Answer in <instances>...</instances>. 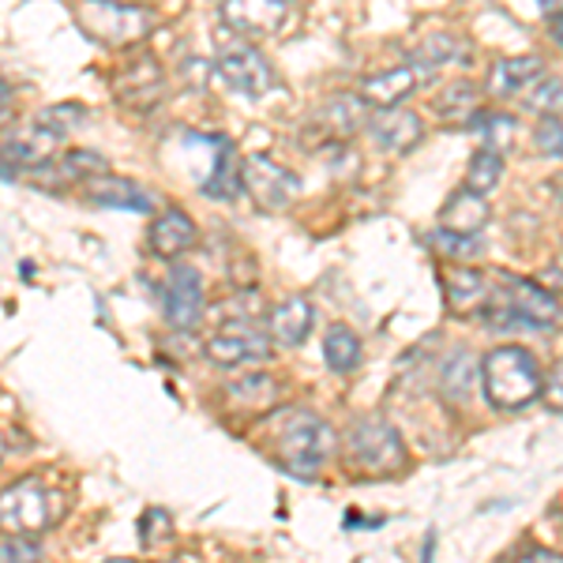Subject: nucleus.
<instances>
[{"instance_id": "1", "label": "nucleus", "mask_w": 563, "mask_h": 563, "mask_svg": "<svg viewBox=\"0 0 563 563\" xmlns=\"http://www.w3.org/2000/svg\"><path fill=\"white\" fill-rule=\"evenodd\" d=\"M481 384L496 410H526L530 402H538L544 390V376L533 361V353L522 346H499L481 361Z\"/></svg>"}, {"instance_id": "2", "label": "nucleus", "mask_w": 563, "mask_h": 563, "mask_svg": "<svg viewBox=\"0 0 563 563\" xmlns=\"http://www.w3.org/2000/svg\"><path fill=\"white\" fill-rule=\"evenodd\" d=\"M275 440H278L282 470H289L294 477H305V481L320 474L327 455H331V448H334L331 424L308 410H289L282 417V429Z\"/></svg>"}, {"instance_id": "3", "label": "nucleus", "mask_w": 563, "mask_h": 563, "mask_svg": "<svg viewBox=\"0 0 563 563\" xmlns=\"http://www.w3.org/2000/svg\"><path fill=\"white\" fill-rule=\"evenodd\" d=\"M214 68H218V79L241 98H263L267 90L278 87V76L275 68L267 65V57L252 45L244 34L238 31H218V42H214Z\"/></svg>"}, {"instance_id": "4", "label": "nucleus", "mask_w": 563, "mask_h": 563, "mask_svg": "<svg viewBox=\"0 0 563 563\" xmlns=\"http://www.w3.org/2000/svg\"><path fill=\"white\" fill-rule=\"evenodd\" d=\"M76 23L98 45H135L151 34L154 15L132 0H79Z\"/></svg>"}, {"instance_id": "5", "label": "nucleus", "mask_w": 563, "mask_h": 563, "mask_svg": "<svg viewBox=\"0 0 563 563\" xmlns=\"http://www.w3.org/2000/svg\"><path fill=\"white\" fill-rule=\"evenodd\" d=\"M485 320L493 327H556L563 323V308L533 282L504 275Z\"/></svg>"}, {"instance_id": "6", "label": "nucleus", "mask_w": 563, "mask_h": 563, "mask_svg": "<svg viewBox=\"0 0 563 563\" xmlns=\"http://www.w3.org/2000/svg\"><path fill=\"white\" fill-rule=\"evenodd\" d=\"M350 451L368 474H398L406 466V448L384 417H357L350 429Z\"/></svg>"}, {"instance_id": "7", "label": "nucleus", "mask_w": 563, "mask_h": 563, "mask_svg": "<svg viewBox=\"0 0 563 563\" xmlns=\"http://www.w3.org/2000/svg\"><path fill=\"white\" fill-rule=\"evenodd\" d=\"M0 515L4 526L15 533H38L49 530L57 519V507H53V493L38 481H20V485H8L0 496Z\"/></svg>"}, {"instance_id": "8", "label": "nucleus", "mask_w": 563, "mask_h": 563, "mask_svg": "<svg viewBox=\"0 0 563 563\" xmlns=\"http://www.w3.org/2000/svg\"><path fill=\"white\" fill-rule=\"evenodd\" d=\"M241 177H244V192L256 199L260 211H286L297 199V192H301V180L289 174V169H282L278 162L263 158V154L244 158Z\"/></svg>"}, {"instance_id": "9", "label": "nucleus", "mask_w": 563, "mask_h": 563, "mask_svg": "<svg viewBox=\"0 0 563 563\" xmlns=\"http://www.w3.org/2000/svg\"><path fill=\"white\" fill-rule=\"evenodd\" d=\"M162 308H166V323L174 331H192L203 316V278L188 263H174L162 289Z\"/></svg>"}, {"instance_id": "10", "label": "nucleus", "mask_w": 563, "mask_h": 563, "mask_svg": "<svg viewBox=\"0 0 563 563\" xmlns=\"http://www.w3.org/2000/svg\"><path fill=\"white\" fill-rule=\"evenodd\" d=\"M267 339L260 334V327H252L249 320L230 323L225 331H218L211 342H207V357L222 368H238V365H252V361H267Z\"/></svg>"}, {"instance_id": "11", "label": "nucleus", "mask_w": 563, "mask_h": 563, "mask_svg": "<svg viewBox=\"0 0 563 563\" xmlns=\"http://www.w3.org/2000/svg\"><path fill=\"white\" fill-rule=\"evenodd\" d=\"M162 90H166V71L151 53H140L113 76V95L135 109H151L162 98Z\"/></svg>"}, {"instance_id": "12", "label": "nucleus", "mask_w": 563, "mask_h": 563, "mask_svg": "<svg viewBox=\"0 0 563 563\" xmlns=\"http://www.w3.org/2000/svg\"><path fill=\"white\" fill-rule=\"evenodd\" d=\"M289 12V0H222V20L238 34H278Z\"/></svg>"}, {"instance_id": "13", "label": "nucleus", "mask_w": 563, "mask_h": 563, "mask_svg": "<svg viewBox=\"0 0 563 563\" xmlns=\"http://www.w3.org/2000/svg\"><path fill=\"white\" fill-rule=\"evenodd\" d=\"M368 135L379 143L384 151L406 154L424 140V124L413 109H376V117L368 121Z\"/></svg>"}, {"instance_id": "14", "label": "nucleus", "mask_w": 563, "mask_h": 563, "mask_svg": "<svg viewBox=\"0 0 563 563\" xmlns=\"http://www.w3.org/2000/svg\"><path fill=\"white\" fill-rule=\"evenodd\" d=\"M424 79V68L421 65H402V68H387V71H376L361 84V102L372 106V109H395L402 102L410 90L421 87Z\"/></svg>"}, {"instance_id": "15", "label": "nucleus", "mask_w": 563, "mask_h": 563, "mask_svg": "<svg viewBox=\"0 0 563 563\" xmlns=\"http://www.w3.org/2000/svg\"><path fill=\"white\" fill-rule=\"evenodd\" d=\"M147 244H151L154 256L174 260V256H180V252H188L196 244V222L180 211V207H169L166 214H158L151 222Z\"/></svg>"}, {"instance_id": "16", "label": "nucleus", "mask_w": 563, "mask_h": 563, "mask_svg": "<svg viewBox=\"0 0 563 563\" xmlns=\"http://www.w3.org/2000/svg\"><path fill=\"white\" fill-rule=\"evenodd\" d=\"M60 135L53 129H45V124L34 117L31 124H23V129L8 132L4 140V162H23V166H42V162L53 158V151H57Z\"/></svg>"}, {"instance_id": "17", "label": "nucleus", "mask_w": 563, "mask_h": 563, "mask_svg": "<svg viewBox=\"0 0 563 563\" xmlns=\"http://www.w3.org/2000/svg\"><path fill=\"white\" fill-rule=\"evenodd\" d=\"M84 188H87L90 203H98V207H113V211H135V214H147L151 211V196L143 192L135 180H129V177L102 174V177H90Z\"/></svg>"}, {"instance_id": "18", "label": "nucleus", "mask_w": 563, "mask_h": 563, "mask_svg": "<svg viewBox=\"0 0 563 563\" xmlns=\"http://www.w3.org/2000/svg\"><path fill=\"white\" fill-rule=\"evenodd\" d=\"M485 222H488V199L470 192L466 185H462L440 211V230L462 233V238H477V233L485 230Z\"/></svg>"}, {"instance_id": "19", "label": "nucleus", "mask_w": 563, "mask_h": 563, "mask_svg": "<svg viewBox=\"0 0 563 563\" xmlns=\"http://www.w3.org/2000/svg\"><path fill=\"white\" fill-rule=\"evenodd\" d=\"M541 76H544L541 57H504V60H496L493 76H488V95H496V98L526 95Z\"/></svg>"}, {"instance_id": "20", "label": "nucleus", "mask_w": 563, "mask_h": 563, "mask_svg": "<svg viewBox=\"0 0 563 563\" xmlns=\"http://www.w3.org/2000/svg\"><path fill=\"white\" fill-rule=\"evenodd\" d=\"M214 143V166H211V177H203V196L207 199H233L244 188V177H241V166L238 154H233V143L222 140V135H211Z\"/></svg>"}, {"instance_id": "21", "label": "nucleus", "mask_w": 563, "mask_h": 563, "mask_svg": "<svg viewBox=\"0 0 563 563\" xmlns=\"http://www.w3.org/2000/svg\"><path fill=\"white\" fill-rule=\"evenodd\" d=\"M308 327H312V305L305 297H286L267 320L271 342H278V346H301L308 339Z\"/></svg>"}, {"instance_id": "22", "label": "nucleus", "mask_w": 563, "mask_h": 563, "mask_svg": "<svg viewBox=\"0 0 563 563\" xmlns=\"http://www.w3.org/2000/svg\"><path fill=\"white\" fill-rule=\"evenodd\" d=\"M443 294H448V305L455 308V312H470V308H477L488 297V282L481 278L477 271L459 267L443 275Z\"/></svg>"}, {"instance_id": "23", "label": "nucleus", "mask_w": 563, "mask_h": 563, "mask_svg": "<svg viewBox=\"0 0 563 563\" xmlns=\"http://www.w3.org/2000/svg\"><path fill=\"white\" fill-rule=\"evenodd\" d=\"M323 357L334 372L346 376V372H353L361 365V339L350 331L346 323H334L331 331L323 334Z\"/></svg>"}, {"instance_id": "24", "label": "nucleus", "mask_w": 563, "mask_h": 563, "mask_svg": "<svg viewBox=\"0 0 563 563\" xmlns=\"http://www.w3.org/2000/svg\"><path fill=\"white\" fill-rule=\"evenodd\" d=\"M477 376L481 372L474 368V357H470V353H455L440 372V390L451 402H470V390H474Z\"/></svg>"}, {"instance_id": "25", "label": "nucleus", "mask_w": 563, "mask_h": 563, "mask_svg": "<svg viewBox=\"0 0 563 563\" xmlns=\"http://www.w3.org/2000/svg\"><path fill=\"white\" fill-rule=\"evenodd\" d=\"M504 177V154L496 147H481L466 166V188L477 196H488Z\"/></svg>"}, {"instance_id": "26", "label": "nucleus", "mask_w": 563, "mask_h": 563, "mask_svg": "<svg viewBox=\"0 0 563 563\" xmlns=\"http://www.w3.org/2000/svg\"><path fill=\"white\" fill-rule=\"evenodd\" d=\"M413 65H421L424 71L448 65V60H470V49L459 38H448V34H435V38H424L413 49Z\"/></svg>"}, {"instance_id": "27", "label": "nucleus", "mask_w": 563, "mask_h": 563, "mask_svg": "<svg viewBox=\"0 0 563 563\" xmlns=\"http://www.w3.org/2000/svg\"><path fill=\"white\" fill-rule=\"evenodd\" d=\"M435 113L448 117V121L470 124V117L481 113V109H477V87H474V84H466V79H459L455 87H448V90L440 95V102H435Z\"/></svg>"}, {"instance_id": "28", "label": "nucleus", "mask_w": 563, "mask_h": 563, "mask_svg": "<svg viewBox=\"0 0 563 563\" xmlns=\"http://www.w3.org/2000/svg\"><path fill=\"white\" fill-rule=\"evenodd\" d=\"M522 106L530 109V113H541L544 117H560L563 109V79H552V76H541L538 84L522 95Z\"/></svg>"}, {"instance_id": "29", "label": "nucleus", "mask_w": 563, "mask_h": 563, "mask_svg": "<svg viewBox=\"0 0 563 563\" xmlns=\"http://www.w3.org/2000/svg\"><path fill=\"white\" fill-rule=\"evenodd\" d=\"M466 129L477 132V135H485L488 147L499 151V147H507V143L515 140V129H519V124H515V117H507V113H485V109H481V113L470 117Z\"/></svg>"}, {"instance_id": "30", "label": "nucleus", "mask_w": 563, "mask_h": 563, "mask_svg": "<svg viewBox=\"0 0 563 563\" xmlns=\"http://www.w3.org/2000/svg\"><path fill=\"white\" fill-rule=\"evenodd\" d=\"M57 166H60V174H65V177H76V180H84V185H87L90 177L109 174L106 158H98L95 151H68L65 158L57 162Z\"/></svg>"}, {"instance_id": "31", "label": "nucleus", "mask_w": 563, "mask_h": 563, "mask_svg": "<svg viewBox=\"0 0 563 563\" xmlns=\"http://www.w3.org/2000/svg\"><path fill=\"white\" fill-rule=\"evenodd\" d=\"M38 121L45 124V129H53L65 140V135L76 129L79 121H84V106H76V102H60V106H49V109H42L38 113Z\"/></svg>"}, {"instance_id": "32", "label": "nucleus", "mask_w": 563, "mask_h": 563, "mask_svg": "<svg viewBox=\"0 0 563 563\" xmlns=\"http://www.w3.org/2000/svg\"><path fill=\"white\" fill-rule=\"evenodd\" d=\"M429 244H435V249L443 252V256H477L481 252V241L477 238H462V233H448V230H440L435 225V233H429Z\"/></svg>"}, {"instance_id": "33", "label": "nucleus", "mask_w": 563, "mask_h": 563, "mask_svg": "<svg viewBox=\"0 0 563 563\" xmlns=\"http://www.w3.org/2000/svg\"><path fill=\"white\" fill-rule=\"evenodd\" d=\"M533 143H538V151L549 154V158H563V121L560 117H544L538 124V132H533Z\"/></svg>"}, {"instance_id": "34", "label": "nucleus", "mask_w": 563, "mask_h": 563, "mask_svg": "<svg viewBox=\"0 0 563 563\" xmlns=\"http://www.w3.org/2000/svg\"><path fill=\"white\" fill-rule=\"evenodd\" d=\"M0 563H42V552L34 541L20 538V533H8L4 538V552H0Z\"/></svg>"}, {"instance_id": "35", "label": "nucleus", "mask_w": 563, "mask_h": 563, "mask_svg": "<svg viewBox=\"0 0 563 563\" xmlns=\"http://www.w3.org/2000/svg\"><path fill=\"white\" fill-rule=\"evenodd\" d=\"M541 398H544V406H549V410L563 413V357L556 361V365L549 368V376H544V390H541Z\"/></svg>"}, {"instance_id": "36", "label": "nucleus", "mask_w": 563, "mask_h": 563, "mask_svg": "<svg viewBox=\"0 0 563 563\" xmlns=\"http://www.w3.org/2000/svg\"><path fill=\"white\" fill-rule=\"evenodd\" d=\"M515 563H563L560 552H549V549H526Z\"/></svg>"}, {"instance_id": "37", "label": "nucleus", "mask_w": 563, "mask_h": 563, "mask_svg": "<svg viewBox=\"0 0 563 563\" xmlns=\"http://www.w3.org/2000/svg\"><path fill=\"white\" fill-rule=\"evenodd\" d=\"M552 38H556V45L563 49V12H556V20H552Z\"/></svg>"}, {"instance_id": "38", "label": "nucleus", "mask_w": 563, "mask_h": 563, "mask_svg": "<svg viewBox=\"0 0 563 563\" xmlns=\"http://www.w3.org/2000/svg\"><path fill=\"white\" fill-rule=\"evenodd\" d=\"M549 188H552V196H556V203L563 207V174H556L549 180Z\"/></svg>"}, {"instance_id": "39", "label": "nucleus", "mask_w": 563, "mask_h": 563, "mask_svg": "<svg viewBox=\"0 0 563 563\" xmlns=\"http://www.w3.org/2000/svg\"><path fill=\"white\" fill-rule=\"evenodd\" d=\"M109 563H135V560H109Z\"/></svg>"}, {"instance_id": "40", "label": "nucleus", "mask_w": 563, "mask_h": 563, "mask_svg": "<svg viewBox=\"0 0 563 563\" xmlns=\"http://www.w3.org/2000/svg\"><path fill=\"white\" fill-rule=\"evenodd\" d=\"M169 563H177V560H169Z\"/></svg>"}, {"instance_id": "41", "label": "nucleus", "mask_w": 563, "mask_h": 563, "mask_svg": "<svg viewBox=\"0 0 563 563\" xmlns=\"http://www.w3.org/2000/svg\"><path fill=\"white\" fill-rule=\"evenodd\" d=\"M132 4H135V0H132Z\"/></svg>"}]
</instances>
